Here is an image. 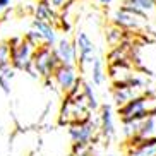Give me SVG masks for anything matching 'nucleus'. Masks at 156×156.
Here are the masks:
<instances>
[{
    "label": "nucleus",
    "instance_id": "obj_12",
    "mask_svg": "<svg viewBox=\"0 0 156 156\" xmlns=\"http://www.w3.org/2000/svg\"><path fill=\"white\" fill-rule=\"evenodd\" d=\"M33 28H36L38 31L41 33L43 36V45L45 46H53L58 41V33H57V26L50 23H45V21H38V19H33Z\"/></svg>",
    "mask_w": 156,
    "mask_h": 156
},
{
    "label": "nucleus",
    "instance_id": "obj_5",
    "mask_svg": "<svg viewBox=\"0 0 156 156\" xmlns=\"http://www.w3.org/2000/svg\"><path fill=\"white\" fill-rule=\"evenodd\" d=\"M74 43H76V48H77V65L79 69L84 70L86 67H91L93 62L98 58L96 55V45L91 40V36L87 34L86 31L79 29L74 36Z\"/></svg>",
    "mask_w": 156,
    "mask_h": 156
},
{
    "label": "nucleus",
    "instance_id": "obj_11",
    "mask_svg": "<svg viewBox=\"0 0 156 156\" xmlns=\"http://www.w3.org/2000/svg\"><path fill=\"white\" fill-rule=\"evenodd\" d=\"M137 91H139V89L129 86V84H125V83H115V87H113V91H112L115 105L120 108V106H124L125 103H129L130 100L141 96Z\"/></svg>",
    "mask_w": 156,
    "mask_h": 156
},
{
    "label": "nucleus",
    "instance_id": "obj_18",
    "mask_svg": "<svg viewBox=\"0 0 156 156\" xmlns=\"http://www.w3.org/2000/svg\"><path fill=\"white\" fill-rule=\"evenodd\" d=\"M122 38H124V29L117 28L113 24H112V28L106 29V41H108V45L119 46L120 41H122Z\"/></svg>",
    "mask_w": 156,
    "mask_h": 156
},
{
    "label": "nucleus",
    "instance_id": "obj_4",
    "mask_svg": "<svg viewBox=\"0 0 156 156\" xmlns=\"http://www.w3.org/2000/svg\"><path fill=\"white\" fill-rule=\"evenodd\" d=\"M36 46L33 45L29 40L24 38H16L10 41V53H12V67L19 70H28L31 69L33 57H34Z\"/></svg>",
    "mask_w": 156,
    "mask_h": 156
},
{
    "label": "nucleus",
    "instance_id": "obj_14",
    "mask_svg": "<svg viewBox=\"0 0 156 156\" xmlns=\"http://www.w3.org/2000/svg\"><path fill=\"white\" fill-rule=\"evenodd\" d=\"M34 19L38 21H45L50 24L58 23V10H55L48 4V0H40L36 4V10H34Z\"/></svg>",
    "mask_w": 156,
    "mask_h": 156
},
{
    "label": "nucleus",
    "instance_id": "obj_13",
    "mask_svg": "<svg viewBox=\"0 0 156 156\" xmlns=\"http://www.w3.org/2000/svg\"><path fill=\"white\" fill-rule=\"evenodd\" d=\"M129 142H130L129 156H156V137Z\"/></svg>",
    "mask_w": 156,
    "mask_h": 156
},
{
    "label": "nucleus",
    "instance_id": "obj_10",
    "mask_svg": "<svg viewBox=\"0 0 156 156\" xmlns=\"http://www.w3.org/2000/svg\"><path fill=\"white\" fill-rule=\"evenodd\" d=\"M120 7H124L134 14H137L139 17L149 21L151 14L156 12V0H122Z\"/></svg>",
    "mask_w": 156,
    "mask_h": 156
},
{
    "label": "nucleus",
    "instance_id": "obj_22",
    "mask_svg": "<svg viewBox=\"0 0 156 156\" xmlns=\"http://www.w3.org/2000/svg\"><path fill=\"white\" fill-rule=\"evenodd\" d=\"M72 156H89V153H77V154H72Z\"/></svg>",
    "mask_w": 156,
    "mask_h": 156
},
{
    "label": "nucleus",
    "instance_id": "obj_19",
    "mask_svg": "<svg viewBox=\"0 0 156 156\" xmlns=\"http://www.w3.org/2000/svg\"><path fill=\"white\" fill-rule=\"evenodd\" d=\"M74 0H48V4L53 7L55 10H62L65 9V7H69L70 4H72Z\"/></svg>",
    "mask_w": 156,
    "mask_h": 156
},
{
    "label": "nucleus",
    "instance_id": "obj_15",
    "mask_svg": "<svg viewBox=\"0 0 156 156\" xmlns=\"http://www.w3.org/2000/svg\"><path fill=\"white\" fill-rule=\"evenodd\" d=\"M89 79L94 86H103V83L106 81V70H105V64H103V58L98 57L93 65L89 67Z\"/></svg>",
    "mask_w": 156,
    "mask_h": 156
},
{
    "label": "nucleus",
    "instance_id": "obj_2",
    "mask_svg": "<svg viewBox=\"0 0 156 156\" xmlns=\"http://www.w3.org/2000/svg\"><path fill=\"white\" fill-rule=\"evenodd\" d=\"M58 67H60V62H58V57L55 55V50L50 48V46H40L34 51L29 72L33 76H38V77L50 79L53 77V72Z\"/></svg>",
    "mask_w": 156,
    "mask_h": 156
},
{
    "label": "nucleus",
    "instance_id": "obj_20",
    "mask_svg": "<svg viewBox=\"0 0 156 156\" xmlns=\"http://www.w3.org/2000/svg\"><path fill=\"white\" fill-rule=\"evenodd\" d=\"M93 2H96L98 5H103V7H106V5H110V4H113L115 0H93Z\"/></svg>",
    "mask_w": 156,
    "mask_h": 156
},
{
    "label": "nucleus",
    "instance_id": "obj_1",
    "mask_svg": "<svg viewBox=\"0 0 156 156\" xmlns=\"http://www.w3.org/2000/svg\"><path fill=\"white\" fill-rule=\"evenodd\" d=\"M98 132H100V120L94 122V120L87 119L69 125V137L74 146V154L87 153V147L93 142V139L96 137Z\"/></svg>",
    "mask_w": 156,
    "mask_h": 156
},
{
    "label": "nucleus",
    "instance_id": "obj_7",
    "mask_svg": "<svg viewBox=\"0 0 156 156\" xmlns=\"http://www.w3.org/2000/svg\"><path fill=\"white\" fill-rule=\"evenodd\" d=\"M53 81H55L57 87L60 91L69 94L74 87L81 83V77H79L76 65H60L58 69L53 72Z\"/></svg>",
    "mask_w": 156,
    "mask_h": 156
},
{
    "label": "nucleus",
    "instance_id": "obj_17",
    "mask_svg": "<svg viewBox=\"0 0 156 156\" xmlns=\"http://www.w3.org/2000/svg\"><path fill=\"white\" fill-rule=\"evenodd\" d=\"M83 94H84V98H86V103H87V106H89V110H91V112L101 108V106H100V101H98L96 93H94V89L91 87V84L83 83Z\"/></svg>",
    "mask_w": 156,
    "mask_h": 156
},
{
    "label": "nucleus",
    "instance_id": "obj_9",
    "mask_svg": "<svg viewBox=\"0 0 156 156\" xmlns=\"http://www.w3.org/2000/svg\"><path fill=\"white\" fill-rule=\"evenodd\" d=\"M100 134L106 141H112L117 134L115 129V115H113V108L112 105L105 103L100 108Z\"/></svg>",
    "mask_w": 156,
    "mask_h": 156
},
{
    "label": "nucleus",
    "instance_id": "obj_3",
    "mask_svg": "<svg viewBox=\"0 0 156 156\" xmlns=\"http://www.w3.org/2000/svg\"><path fill=\"white\" fill-rule=\"evenodd\" d=\"M156 108L153 106V100L147 96H137L125 103L124 106L119 108V117L122 124H129V122H142L149 113H153Z\"/></svg>",
    "mask_w": 156,
    "mask_h": 156
},
{
    "label": "nucleus",
    "instance_id": "obj_16",
    "mask_svg": "<svg viewBox=\"0 0 156 156\" xmlns=\"http://www.w3.org/2000/svg\"><path fill=\"white\" fill-rule=\"evenodd\" d=\"M12 67V53L10 43H0V72Z\"/></svg>",
    "mask_w": 156,
    "mask_h": 156
},
{
    "label": "nucleus",
    "instance_id": "obj_21",
    "mask_svg": "<svg viewBox=\"0 0 156 156\" xmlns=\"http://www.w3.org/2000/svg\"><path fill=\"white\" fill-rule=\"evenodd\" d=\"M9 5H10V0H0V12H2V10H5Z\"/></svg>",
    "mask_w": 156,
    "mask_h": 156
},
{
    "label": "nucleus",
    "instance_id": "obj_8",
    "mask_svg": "<svg viewBox=\"0 0 156 156\" xmlns=\"http://www.w3.org/2000/svg\"><path fill=\"white\" fill-rule=\"evenodd\" d=\"M53 50H55V55L58 57L60 65H77V48L72 38L60 36Z\"/></svg>",
    "mask_w": 156,
    "mask_h": 156
},
{
    "label": "nucleus",
    "instance_id": "obj_6",
    "mask_svg": "<svg viewBox=\"0 0 156 156\" xmlns=\"http://www.w3.org/2000/svg\"><path fill=\"white\" fill-rule=\"evenodd\" d=\"M112 24L124 29V31H139L147 24V21L130 12V10L124 9V7H119L112 12Z\"/></svg>",
    "mask_w": 156,
    "mask_h": 156
}]
</instances>
